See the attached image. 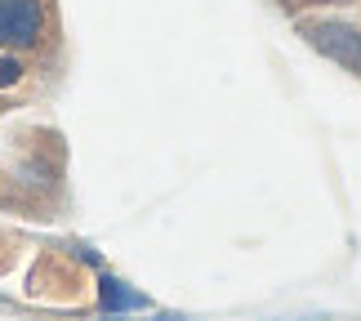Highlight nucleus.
<instances>
[{"label":"nucleus","mask_w":361,"mask_h":321,"mask_svg":"<svg viewBox=\"0 0 361 321\" xmlns=\"http://www.w3.org/2000/svg\"><path fill=\"white\" fill-rule=\"evenodd\" d=\"M54 40H59L54 0H0V59H36Z\"/></svg>","instance_id":"nucleus-1"}]
</instances>
